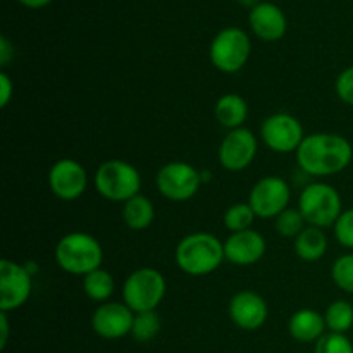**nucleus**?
Wrapping results in <instances>:
<instances>
[{"instance_id": "1", "label": "nucleus", "mask_w": 353, "mask_h": 353, "mask_svg": "<svg viewBox=\"0 0 353 353\" xmlns=\"http://www.w3.org/2000/svg\"><path fill=\"white\" fill-rule=\"evenodd\" d=\"M353 159L352 143L336 133H314L296 150V164L310 176H333L345 171Z\"/></svg>"}, {"instance_id": "2", "label": "nucleus", "mask_w": 353, "mask_h": 353, "mask_svg": "<svg viewBox=\"0 0 353 353\" xmlns=\"http://www.w3.org/2000/svg\"><path fill=\"white\" fill-rule=\"evenodd\" d=\"M178 268L190 276H207L216 271L224 259V243L210 233H192L183 238L174 252Z\"/></svg>"}, {"instance_id": "3", "label": "nucleus", "mask_w": 353, "mask_h": 353, "mask_svg": "<svg viewBox=\"0 0 353 353\" xmlns=\"http://www.w3.org/2000/svg\"><path fill=\"white\" fill-rule=\"evenodd\" d=\"M55 261L59 268L68 274L83 276L100 269L103 261V250L99 240L92 234L74 231L59 240L55 247Z\"/></svg>"}, {"instance_id": "4", "label": "nucleus", "mask_w": 353, "mask_h": 353, "mask_svg": "<svg viewBox=\"0 0 353 353\" xmlns=\"http://www.w3.org/2000/svg\"><path fill=\"white\" fill-rule=\"evenodd\" d=\"M299 210L309 226L324 230L336 224L343 212L341 196L334 186L327 183H310L299 196Z\"/></svg>"}, {"instance_id": "5", "label": "nucleus", "mask_w": 353, "mask_h": 353, "mask_svg": "<svg viewBox=\"0 0 353 353\" xmlns=\"http://www.w3.org/2000/svg\"><path fill=\"white\" fill-rule=\"evenodd\" d=\"M95 188L110 202H126L140 193L141 176L130 162L105 161L95 172Z\"/></svg>"}, {"instance_id": "6", "label": "nucleus", "mask_w": 353, "mask_h": 353, "mask_svg": "<svg viewBox=\"0 0 353 353\" xmlns=\"http://www.w3.org/2000/svg\"><path fill=\"white\" fill-rule=\"evenodd\" d=\"M165 290L168 285L161 271L141 268L126 278L123 286V299L134 314L152 312L164 300Z\"/></svg>"}, {"instance_id": "7", "label": "nucleus", "mask_w": 353, "mask_h": 353, "mask_svg": "<svg viewBox=\"0 0 353 353\" xmlns=\"http://www.w3.org/2000/svg\"><path fill=\"white\" fill-rule=\"evenodd\" d=\"M252 52V43L248 34L240 28H224L214 37L210 43V62L221 72L233 74L245 68Z\"/></svg>"}, {"instance_id": "8", "label": "nucleus", "mask_w": 353, "mask_h": 353, "mask_svg": "<svg viewBox=\"0 0 353 353\" xmlns=\"http://www.w3.org/2000/svg\"><path fill=\"white\" fill-rule=\"evenodd\" d=\"M155 183L162 196L172 202H185L196 195L202 174L188 162H169L159 169Z\"/></svg>"}, {"instance_id": "9", "label": "nucleus", "mask_w": 353, "mask_h": 353, "mask_svg": "<svg viewBox=\"0 0 353 353\" xmlns=\"http://www.w3.org/2000/svg\"><path fill=\"white\" fill-rule=\"evenodd\" d=\"M292 200V190L283 178L278 176H265L255 183L252 188L248 203L254 209L255 216L262 219L278 217L283 210L288 209Z\"/></svg>"}, {"instance_id": "10", "label": "nucleus", "mask_w": 353, "mask_h": 353, "mask_svg": "<svg viewBox=\"0 0 353 353\" xmlns=\"http://www.w3.org/2000/svg\"><path fill=\"white\" fill-rule=\"evenodd\" d=\"M261 137L271 150L278 154H290V152L299 150L305 133H303L302 123L295 116L278 112L269 116L262 123Z\"/></svg>"}, {"instance_id": "11", "label": "nucleus", "mask_w": 353, "mask_h": 353, "mask_svg": "<svg viewBox=\"0 0 353 353\" xmlns=\"http://www.w3.org/2000/svg\"><path fill=\"white\" fill-rule=\"evenodd\" d=\"M33 288L31 274L26 265L16 264L9 259L0 261V312H10L28 302Z\"/></svg>"}, {"instance_id": "12", "label": "nucleus", "mask_w": 353, "mask_h": 353, "mask_svg": "<svg viewBox=\"0 0 353 353\" xmlns=\"http://www.w3.org/2000/svg\"><path fill=\"white\" fill-rule=\"evenodd\" d=\"M257 154V138L250 130L238 128L231 130L221 141L219 157L221 165L231 172H238L247 169L252 164Z\"/></svg>"}, {"instance_id": "13", "label": "nucleus", "mask_w": 353, "mask_h": 353, "mask_svg": "<svg viewBox=\"0 0 353 353\" xmlns=\"http://www.w3.org/2000/svg\"><path fill=\"white\" fill-rule=\"evenodd\" d=\"M134 312L121 302L100 303L92 316V327L103 340H119L131 334Z\"/></svg>"}, {"instance_id": "14", "label": "nucleus", "mask_w": 353, "mask_h": 353, "mask_svg": "<svg viewBox=\"0 0 353 353\" xmlns=\"http://www.w3.org/2000/svg\"><path fill=\"white\" fill-rule=\"evenodd\" d=\"M88 176L85 168L72 159H61L48 171V186L61 200H76L85 193Z\"/></svg>"}, {"instance_id": "15", "label": "nucleus", "mask_w": 353, "mask_h": 353, "mask_svg": "<svg viewBox=\"0 0 353 353\" xmlns=\"http://www.w3.org/2000/svg\"><path fill=\"white\" fill-rule=\"evenodd\" d=\"M228 312H230L231 321L245 331H255L262 327L269 316L265 300L259 293L248 292V290L236 293L230 300Z\"/></svg>"}, {"instance_id": "16", "label": "nucleus", "mask_w": 353, "mask_h": 353, "mask_svg": "<svg viewBox=\"0 0 353 353\" xmlns=\"http://www.w3.org/2000/svg\"><path fill=\"white\" fill-rule=\"evenodd\" d=\"M265 240L254 230L231 233L224 241V259L234 265H254L265 254Z\"/></svg>"}, {"instance_id": "17", "label": "nucleus", "mask_w": 353, "mask_h": 353, "mask_svg": "<svg viewBox=\"0 0 353 353\" xmlns=\"http://www.w3.org/2000/svg\"><path fill=\"white\" fill-rule=\"evenodd\" d=\"M250 28L255 33V37L264 41H278L285 37L286 28V16L276 3L261 2L250 10Z\"/></svg>"}, {"instance_id": "18", "label": "nucleus", "mask_w": 353, "mask_h": 353, "mask_svg": "<svg viewBox=\"0 0 353 353\" xmlns=\"http://www.w3.org/2000/svg\"><path fill=\"white\" fill-rule=\"evenodd\" d=\"M326 330L327 327L326 321H324V314H319L317 310L302 309L296 310L290 317L288 331L293 340L300 341V343L319 341L324 336V331Z\"/></svg>"}, {"instance_id": "19", "label": "nucleus", "mask_w": 353, "mask_h": 353, "mask_svg": "<svg viewBox=\"0 0 353 353\" xmlns=\"http://www.w3.org/2000/svg\"><path fill=\"white\" fill-rule=\"evenodd\" d=\"M214 114L221 126L228 128L230 131L238 130V128H243L248 117V103L241 95L226 93L216 102Z\"/></svg>"}, {"instance_id": "20", "label": "nucleus", "mask_w": 353, "mask_h": 353, "mask_svg": "<svg viewBox=\"0 0 353 353\" xmlns=\"http://www.w3.org/2000/svg\"><path fill=\"white\" fill-rule=\"evenodd\" d=\"M327 250V236L321 228L309 226L295 238V252L300 261L317 262Z\"/></svg>"}, {"instance_id": "21", "label": "nucleus", "mask_w": 353, "mask_h": 353, "mask_svg": "<svg viewBox=\"0 0 353 353\" xmlns=\"http://www.w3.org/2000/svg\"><path fill=\"white\" fill-rule=\"evenodd\" d=\"M123 219L130 230L143 231L154 223L155 209L154 203L145 195H134L133 199L126 200L123 205Z\"/></svg>"}, {"instance_id": "22", "label": "nucleus", "mask_w": 353, "mask_h": 353, "mask_svg": "<svg viewBox=\"0 0 353 353\" xmlns=\"http://www.w3.org/2000/svg\"><path fill=\"white\" fill-rule=\"evenodd\" d=\"M83 290L90 300L105 303L114 293V279L105 269H95L83 278Z\"/></svg>"}, {"instance_id": "23", "label": "nucleus", "mask_w": 353, "mask_h": 353, "mask_svg": "<svg viewBox=\"0 0 353 353\" xmlns=\"http://www.w3.org/2000/svg\"><path fill=\"white\" fill-rule=\"evenodd\" d=\"M324 321L330 333L345 334L353 327V305L345 300H336L326 309Z\"/></svg>"}, {"instance_id": "24", "label": "nucleus", "mask_w": 353, "mask_h": 353, "mask_svg": "<svg viewBox=\"0 0 353 353\" xmlns=\"http://www.w3.org/2000/svg\"><path fill=\"white\" fill-rule=\"evenodd\" d=\"M161 331V317L157 316L155 310L152 312H140L134 314L133 327H131V336L138 343H148L154 340Z\"/></svg>"}, {"instance_id": "25", "label": "nucleus", "mask_w": 353, "mask_h": 353, "mask_svg": "<svg viewBox=\"0 0 353 353\" xmlns=\"http://www.w3.org/2000/svg\"><path fill=\"white\" fill-rule=\"evenodd\" d=\"M255 212L250 203H234L224 214V226L231 233H240V231L250 230L255 221Z\"/></svg>"}, {"instance_id": "26", "label": "nucleus", "mask_w": 353, "mask_h": 353, "mask_svg": "<svg viewBox=\"0 0 353 353\" xmlns=\"http://www.w3.org/2000/svg\"><path fill=\"white\" fill-rule=\"evenodd\" d=\"M305 217L302 216L299 209L288 207L276 217L274 228L283 238H296L303 230H305Z\"/></svg>"}, {"instance_id": "27", "label": "nucleus", "mask_w": 353, "mask_h": 353, "mask_svg": "<svg viewBox=\"0 0 353 353\" xmlns=\"http://www.w3.org/2000/svg\"><path fill=\"white\" fill-rule=\"evenodd\" d=\"M331 278L341 292L353 295V252L341 255L333 262Z\"/></svg>"}, {"instance_id": "28", "label": "nucleus", "mask_w": 353, "mask_h": 353, "mask_svg": "<svg viewBox=\"0 0 353 353\" xmlns=\"http://www.w3.org/2000/svg\"><path fill=\"white\" fill-rule=\"evenodd\" d=\"M316 353H353V345L345 334L327 333L316 343Z\"/></svg>"}, {"instance_id": "29", "label": "nucleus", "mask_w": 353, "mask_h": 353, "mask_svg": "<svg viewBox=\"0 0 353 353\" xmlns=\"http://www.w3.org/2000/svg\"><path fill=\"white\" fill-rule=\"evenodd\" d=\"M333 230L338 243L348 250H353V207L341 212Z\"/></svg>"}, {"instance_id": "30", "label": "nucleus", "mask_w": 353, "mask_h": 353, "mask_svg": "<svg viewBox=\"0 0 353 353\" xmlns=\"http://www.w3.org/2000/svg\"><path fill=\"white\" fill-rule=\"evenodd\" d=\"M334 88H336V95L340 97L341 102L353 107V65L340 72Z\"/></svg>"}, {"instance_id": "31", "label": "nucleus", "mask_w": 353, "mask_h": 353, "mask_svg": "<svg viewBox=\"0 0 353 353\" xmlns=\"http://www.w3.org/2000/svg\"><path fill=\"white\" fill-rule=\"evenodd\" d=\"M14 95V83L7 72H0V107H7Z\"/></svg>"}, {"instance_id": "32", "label": "nucleus", "mask_w": 353, "mask_h": 353, "mask_svg": "<svg viewBox=\"0 0 353 353\" xmlns=\"http://www.w3.org/2000/svg\"><path fill=\"white\" fill-rule=\"evenodd\" d=\"M0 331H2V336H0V348H6L7 338H9V321H7V312H0Z\"/></svg>"}, {"instance_id": "33", "label": "nucleus", "mask_w": 353, "mask_h": 353, "mask_svg": "<svg viewBox=\"0 0 353 353\" xmlns=\"http://www.w3.org/2000/svg\"><path fill=\"white\" fill-rule=\"evenodd\" d=\"M10 52H12V48H10L9 40L6 37H2L0 38V64L6 65L9 62Z\"/></svg>"}, {"instance_id": "34", "label": "nucleus", "mask_w": 353, "mask_h": 353, "mask_svg": "<svg viewBox=\"0 0 353 353\" xmlns=\"http://www.w3.org/2000/svg\"><path fill=\"white\" fill-rule=\"evenodd\" d=\"M17 2L23 3V6H26V7H30V9H41V7L48 6L52 0H17Z\"/></svg>"}, {"instance_id": "35", "label": "nucleus", "mask_w": 353, "mask_h": 353, "mask_svg": "<svg viewBox=\"0 0 353 353\" xmlns=\"http://www.w3.org/2000/svg\"><path fill=\"white\" fill-rule=\"evenodd\" d=\"M238 2H240L243 7H250V10H252L255 6H259V3H261V0H238Z\"/></svg>"}]
</instances>
